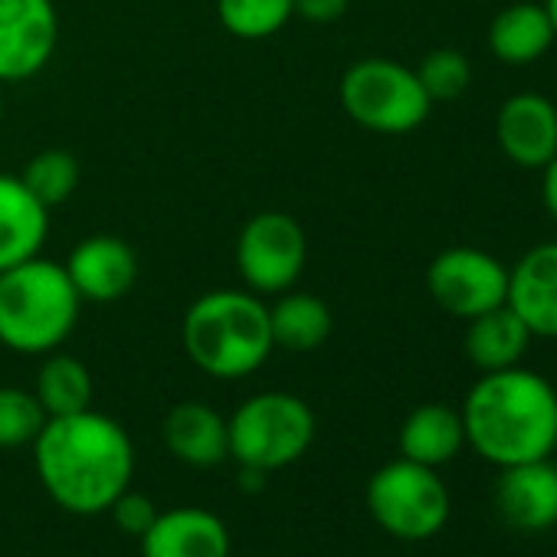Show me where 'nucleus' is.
I'll list each match as a JSON object with an SVG mask.
<instances>
[{
	"instance_id": "obj_1",
	"label": "nucleus",
	"mask_w": 557,
	"mask_h": 557,
	"mask_svg": "<svg viewBox=\"0 0 557 557\" xmlns=\"http://www.w3.org/2000/svg\"><path fill=\"white\" fill-rule=\"evenodd\" d=\"M34 462L47 495L73 515H102L132 485L135 446L125 426L92 407L50 417L34 440Z\"/></svg>"
},
{
	"instance_id": "obj_2",
	"label": "nucleus",
	"mask_w": 557,
	"mask_h": 557,
	"mask_svg": "<svg viewBox=\"0 0 557 557\" xmlns=\"http://www.w3.org/2000/svg\"><path fill=\"white\" fill-rule=\"evenodd\" d=\"M459 413L466 446L498 469L547 459L557 446V391L521 364L482 374Z\"/></svg>"
},
{
	"instance_id": "obj_3",
	"label": "nucleus",
	"mask_w": 557,
	"mask_h": 557,
	"mask_svg": "<svg viewBox=\"0 0 557 557\" xmlns=\"http://www.w3.org/2000/svg\"><path fill=\"white\" fill-rule=\"evenodd\" d=\"M181 342L194 368L216 381L249 377L275 351L269 306L249 289H213L194 299L184 312Z\"/></svg>"
},
{
	"instance_id": "obj_4",
	"label": "nucleus",
	"mask_w": 557,
	"mask_h": 557,
	"mask_svg": "<svg viewBox=\"0 0 557 557\" xmlns=\"http://www.w3.org/2000/svg\"><path fill=\"white\" fill-rule=\"evenodd\" d=\"M79 309L63 262L34 256L0 272V345L17 355L57 351L73 335Z\"/></svg>"
},
{
	"instance_id": "obj_5",
	"label": "nucleus",
	"mask_w": 557,
	"mask_h": 557,
	"mask_svg": "<svg viewBox=\"0 0 557 557\" xmlns=\"http://www.w3.org/2000/svg\"><path fill=\"white\" fill-rule=\"evenodd\" d=\"M226 430L230 456L239 466L275 472L299 462L309 453L319 423L302 397L286 391H265L243 400L226 420Z\"/></svg>"
},
{
	"instance_id": "obj_6",
	"label": "nucleus",
	"mask_w": 557,
	"mask_h": 557,
	"mask_svg": "<svg viewBox=\"0 0 557 557\" xmlns=\"http://www.w3.org/2000/svg\"><path fill=\"white\" fill-rule=\"evenodd\" d=\"M338 99L345 115L374 135H410L433 112L417 70L387 57L351 63L342 76Z\"/></svg>"
},
{
	"instance_id": "obj_7",
	"label": "nucleus",
	"mask_w": 557,
	"mask_h": 557,
	"mask_svg": "<svg viewBox=\"0 0 557 557\" xmlns=\"http://www.w3.org/2000/svg\"><path fill=\"white\" fill-rule=\"evenodd\" d=\"M364 502L371 518L400 541H426L449 521V488L440 472L404 456L368 479Z\"/></svg>"
},
{
	"instance_id": "obj_8",
	"label": "nucleus",
	"mask_w": 557,
	"mask_h": 557,
	"mask_svg": "<svg viewBox=\"0 0 557 557\" xmlns=\"http://www.w3.org/2000/svg\"><path fill=\"white\" fill-rule=\"evenodd\" d=\"M306 256V230L283 210H262L249 216L236 239V269L243 286L262 299L296 289Z\"/></svg>"
},
{
	"instance_id": "obj_9",
	"label": "nucleus",
	"mask_w": 557,
	"mask_h": 557,
	"mask_svg": "<svg viewBox=\"0 0 557 557\" xmlns=\"http://www.w3.org/2000/svg\"><path fill=\"white\" fill-rule=\"evenodd\" d=\"M426 293L453 319H475L505 306L508 265L475 246H449L426 265Z\"/></svg>"
},
{
	"instance_id": "obj_10",
	"label": "nucleus",
	"mask_w": 557,
	"mask_h": 557,
	"mask_svg": "<svg viewBox=\"0 0 557 557\" xmlns=\"http://www.w3.org/2000/svg\"><path fill=\"white\" fill-rule=\"evenodd\" d=\"M60 47L53 0H0V83H24L50 66Z\"/></svg>"
},
{
	"instance_id": "obj_11",
	"label": "nucleus",
	"mask_w": 557,
	"mask_h": 557,
	"mask_svg": "<svg viewBox=\"0 0 557 557\" xmlns=\"http://www.w3.org/2000/svg\"><path fill=\"white\" fill-rule=\"evenodd\" d=\"M73 289L83 302H119L125 299L138 283V256L135 249L112 233L86 236L79 246H73L70 259L63 262Z\"/></svg>"
},
{
	"instance_id": "obj_12",
	"label": "nucleus",
	"mask_w": 557,
	"mask_h": 557,
	"mask_svg": "<svg viewBox=\"0 0 557 557\" xmlns=\"http://www.w3.org/2000/svg\"><path fill=\"white\" fill-rule=\"evenodd\" d=\"M502 154L524 171H541L557 154V106L541 92H515L495 115Z\"/></svg>"
},
{
	"instance_id": "obj_13",
	"label": "nucleus",
	"mask_w": 557,
	"mask_h": 557,
	"mask_svg": "<svg viewBox=\"0 0 557 557\" xmlns=\"http://www.w3.org/2000/svg\"><path fill=\"white\" fill-rule=\"evenodd\" d=\"M505 306L528 325L531 338L557 342V243L531 246L508 269Z\"/></svg>"
},
{
	"instance_id": "obj_14",
	"label": "nucleus",
	"mask_w": 557,
	"mask_h": 557,
	"mask_svg": "<svg viewBox=\"0 0 557 557\" xmlns=\"http://www.w3.org/2000/svg\"><path fill=\"white\" fill-rule=\"evenodd\" d=\"M495 505L505 524L518 531H547L557 524V462L531 459L505 466L495 485Z\"/></svg>"
},
{
	"instance_id": "obj_15",
	"label": "nucleus",
	"mask_w": 557,
	"mask_h": 557,
	"mask_svg": "<svg viewBox=\"0 0 557 557\" xmlns=\"http://www.w3.org/2000/svg\"><path fill=\"white\" fill-rule=\"evenodd\" d=\"M141 557H230V531L210 508H168L141 534Z\"/></svg>"
},
{
	"instance_id": "obj_16",
	"label": "nucleus",
	"mask_w": 557,
	"mask_h": 557,
	"mask_svg": "<svg viewBox=\"0 0 557 557\" xmlns=\"http://www.w3.org/2000/svg\"><path fill=\"white\" fill-rule=\"evenodd\" d=\"M50 210L27 190L21 174H0V272L40 256Z\"/></svg>"
},
{
	"instance_id": "obj_17",
	"label": "nucleus",
	"mask_w": 557,
	"mask_h": 557,
	"mask_svg": "<svg viewBox=\"0 0 557 557\" xmlns=\"http://www.w3.org/2000/svg\"><path fill=\"white\" fill-rule=\"evenodd\" d=\"M164 446L174 459L194 469H210L230 459V430L226 417H220L210 404L184 400L164 417Z\"/></svg>"
},
{
	"instance_id": "obj_18",
	"label": "nucleus",
	"mask_w": 557,
	"mask_h": 557,
	"mask_svg": "<svg viewBox=\"0 0 557 557\" xmlns=\"http://www.w3.org/2000/svg\"><path fill=\"white\" fill-rule=\"evenodd\" d=\"M488 50L505 66H531L554 47V27L544 4L518 0L502 8L488 24Z\"/></svg>"
},
{
	"instance_id": "obj_19",
	"label": "nucleus",
	"mask_w": 557,
	"mask_h": 557,
	"mask_svg": "<svg viewBox=\"0 0 557 557\" xmlns=\"http://www.w3.org/2000/svg\"><path fill=\"white\" fill-rule=\"evenodd\" d=\"M397 443L404 459L440 469L453 462L466 446L462 413L453 410L449 404H420L417 410L407 413Z\"/></svg>"
},
{
	"instance_id": "obj_20",
	"label": "nucleus",
	"mask_w": 557,
	"mask_h": 557,
	"mask_svg": "<svg viewBox=\"0 0 557 557\" xmlns=\"http://www.w3.org/2000/svg\"><path fill=\"white\" fill-rule=\"evenodd\" d=\"M528 345H531V332L508 306L469 319L466 342H462L469 364L479 368L482 374L521 364Z\"/></svg>"
},
{
	"instance_id": "obj_21",
	"label": "nucleus",
	"mask_w": 557,
	"mask_h": 557,
	"mask_svg": "<svg viewBox=\"0 0 557 557\" xmlns=\"http://www.w3.org/2000/svg\"><path fill=\"white\" fill-rule=\"evenodd\" d=\"M332 329H335L332 309L319 296L289 289L275 299V306H269L272 345L283 351H293V355L319 351L332 338Z\"/></svg>"
},
{
	"instance_id": "obj_22",
	"label": "nucleus",
	"mask_w": 557,
	"mask_h": 557,
	"mask_svg": "<svg viewBox=\"0 0 557 557\" xmlns=\"http://www.w3.org/2000/svg\"><path fill=\"white\" fill-rule=\"evenodd\" d=\"M92 374L89 368L73 358V355H60L50 351L47 361L40 364L37 374V400L47 410V417H70V413H83L92 407Z\"/></svg>"
},
{
	"instance_id": "obj_23",
	"label": "nucleus",
	"mask_w": 557,
	"mask_h": 557,
	"mask_svg": "<svg viewBox=\"0 0 557 557\" xmlns=\"http://www.w3.org/2000/svg\"><path fill=\"white\" fill-rule=\"evenodd\" d=\"M216 17L236 40H269L296 17L293 0H216Z\"/></svg>"
},
{
	"instance_id": "obj_24",
	"label": "nucleus",
	"mask_w": 557,
	"mask_h": 557,
	"mask_svg": "<svg viewBox=\"0 0 557 557\" xmlns=\"http://www.w3.org/2000/svg\"><path fill=\"white\" fill-rule=\"evenodd\" d=\"M79 177H83V171H79L76 154H70L63 148H47V151L34 154L27 161V168L21 171V181L47 210L66 203L76 194Z\"/></svg>"
},
{
	"instance_id": "obj_25",
	"label": "nucleus",
	"mask_w": 557,
	"mask_h": 557,
	"mask_svg": "<svg viewBox=\"0 0 557 557\" xmlns=\"http://www.w3.org/2000/svg\"><path fill=\"white\" fill-rule=\"evenodd\" d=\"M47 410L40 407L34 391L24 387H0V449L34 446L47 423Z\"/></svg>"
},
{
	"instance_id": "obj_26",
	"label": "nucleus",
	"mask_w": 557,
	"mask_h": 557,
	"mask_svg": "<svg viewBox=\"0 0 557 557\" xmlns=\"http://www.w3.org/2000/svg\"><path fill=\"white\" fill-rule=\"evenodd\" d=\"M417 79L423 86V92L430 96V102H453L459 99L469 83H472V66L459 50L440 47L430 50L420 66H417Z\"/></svg>"
},
{
	"instance_id": "obj_27",
	"label": "nucleus",
	"mask_w": 557,
	"mask_h": 557,
	"mask_svg": "<svg viewBox=\"0 0 557 557\" xmlns=\"http://www.w3.org/2000/svg\"><path fill=\"white\" fill-rule=\"evenodd\" d=\"M109 511H112V518H115V524H119V531L122 534H128V537H138L141 541V534L154 524V518H158V508H154V502L148 498V495H141V492H135L132 485L109 505Z\"/></svg>"
},
{
	"instance_id": "obj_28",
	"label": "nucleus",
	"mask_w": 557,
	"mask_h": 557,
	"mask_svg": "<svg viewBox=\"0 0 557 557\" xmlns=\"http://www.w3.org/2000/svg\"><path fill=\"white\" fill-rule=\"evenodd\" d=\"M293 4H296V17L309 24H335L348 14L351 0H293Z\"/></svg>"
},
{
	"instance_id": "obj_29",
	"label": "nucleus",
	"mask_w": 557,
	"mask_h": 557,
	"mask_svg": "<svg viewBox=\"0 0 557 557\" xmlns=\"http://www.w3.org/2000/svg\"><path fill=\"white\" fill-rule=\"evenodd\" d=\"M541 203L557 223V154L541 168Z\"/></svg>"
},
{
	"instance_id": "obj_30",
	"label": "nucleus",
	"mask_w": 557,
	"mask_h": 557,
	"mask_svg": "<svg viewBox=\"0 0 557 557\" xmlns=\"http://www.w3.org/2000/svg\"><path fill=\"white\" fill-rule=\"evenodd\" d=\"M544 11H547V17H550L554 37H557V0H544Z\"/></svg>"
},
{
	"instance_id": "obj_31",
	"label": "nucleus",
	"mask_w": 557,
	"mask_h": 557,
	"mask_svg": "<svg viewBox=\"0 0 557 557\" xmlns=\"http://www.w3.org/2000/svg\"><path fill=\"white\" fill-rule=\"evenodd\" d=\"M0 122H4V83H0Z\"/></svg>"
},
{
	"instance_id": "obj_32",
	"label": "nucleus",
	"mask_w": 557,
	"mask_h": 557,
	"mask_svg": "<svg viewBox=\"0 0 557 557\" xmlns=\"http://www.w3.org/2000/svg\"><path fill=\"white\" fill-rule=\"evenodd\" d=\"M554 453H557V446H554Z\"/></svg>"
}]
</instances>
